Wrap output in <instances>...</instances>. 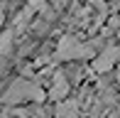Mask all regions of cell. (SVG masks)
<instances>
[{
	"mask_svg": "<svg viewBox=\"0 0 120 118\" xmlns=\"http://www.w3.org/2000/svg\"><path fill=\"white\" fill-rule=\"evenodd\" d=\"M96 47H101V42L93 39V42H86V44H81L79 37H61L59 39V47H56V59H61V62H74V59H93L96 54Z\"/></svg>",
	"mask_w": 120,
	"mask_h": 118,
	"instance_id": "obj_1",
	"label": "cell"
},
{
	"mask_svg": "<svg viewBox=\"0 0 120 118\" xmlns=\"http://www.w3.org/2000/svg\"><path fill=\"white\" fill-rule=\"evenodd\" d=\"M44 98V91L39 86H34L32 81H27V79H15L12 84L8 86V91L3 94V103H22V101H42Z\"/></svg>",
	"mask_w": 120,
	"mask_h": 118,
	"instance_id": "obj_2",
	"label": "cell"
},
{
	"mask_svg": "<svg viewBox=\"0 0 120 118\" xmlns=\"http://www.w3.org/2000/svg\"><path fill=\"white\" fill-rule=\"evenodd\" d=\"M120 62V47H105L98 57H93V71L103 74L108 69H113Z\"/></svg>",
	"mask_w": 120,
	"mask_h": 118,
	"instance_id": "obj_3",
	"label": "cell"
},
{
	"mask_svg": "<svg viewBox=\"0 0 120 118\" xmlns=\"http://www.w3.org/2000/svg\"><path fill=\"white\" fill-rule=\"evenodd\" d=\"M69 96V81H66V76H64L61 71H56L52 76V89H49V98H54V101H64Z\"/></svg>",
	"mask_w": 120,
	"mask_h": 118,
	"instance_id": "obj_4",
	"label": "cell"
},
{
	"mask_svg": "<svg viewBox=\"0 0 120 118\" xmlns=\"http://www.w3.org/2000/svg\"><path fill=\"white\" fill-rule=\"evenodd\" d=\"M56 118H79V101H59Z\"/></svg>",
	"mask_w": 120,
	"mask_h": 118,
	"instance_id": "obj_5",
	"label": "cell"
},
{
	"mask_svg": "<svg viewBox=\"0 0 120 118\" xmlns=\"http://www.w3.org/2000/svg\"><path fill=\"white\" fill-rule=\"evenodd\" d=\"M118 76H120V64H118ZM118 81H120V79H118Z\"/></svg>",
	"mask_w": 120,
	"mask_h": 118,
	"instance_id": "obj_6",
	"label": "cell"
},
{
	"mask_svg": "<svg viewBox=\"0 0 120 118\" xmlns=\"http://www.w3.org/2000/svg\"><path fill=\"white\" fill-rule=\"evenodd\" d=\"M118 39H120V32H118Z\"/></svg>",
	"mask_w": 120,
	"mask_h": 118,
	"instance_id": "obj_7",
	"label": "cell"
}]
</instances>
